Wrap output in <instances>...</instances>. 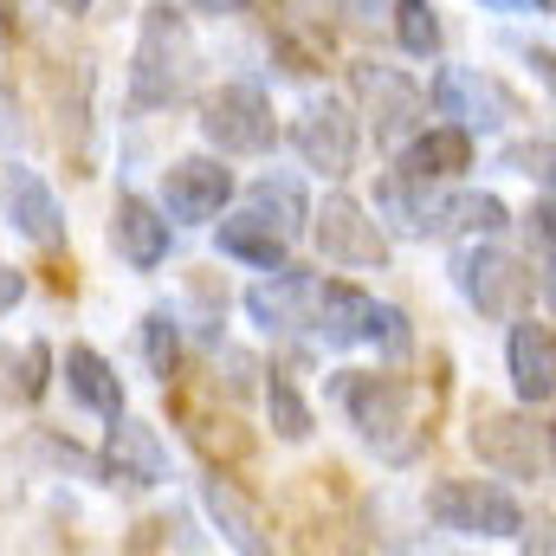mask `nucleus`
I'll use <instances>...</instances> for the list:
<instances>
[{
	"label": "nucleus",
	"instance_id": "f03ea898",
	"mask_svg": "<svg viewBox=\"0 0 556 556\" xmlns=\"http://www.w3.org/2000/svg\"><path fill=\"white\" fill-rule=\"evenodd\" d=\"M337 408L350 415V427L382 453V459H415L420 446V427H415V389L402 376H376V369H343L330 382Z\"/></svg>",
	"mask_w": 556,
	"mask_h": 556
},
{
	"label": "nucleus",
	"instance_id": "9d476101",
	"mask_svg": "<svg viewBox=\"0 0 556 556\" xmlns=\"http://www.w3.org/2000/svg\"><path fill=\"white\" fill-rule=\"evenodd\" d=\"M350 78H356V98H363V117H369V130L382 149H402V142L415 137L420 124H427V91H420L408 72H395V65H350Z\"/></svg>",
	"mask_w": 556,
	"mask_h": 556
},
{
	"label": "nucleus",
	"instance_id": "7c9ffc66",
	"mask_svg": "<svg viewBox=\"0 0 556 556\" xmlns=\"http://www.w3.org/2000/svg\"><path fill=\"white\" fill-rule=\"evenodd\" d=\"M20 298H26V273H13V266H0V317H7V311H13Z\"/></svg>",
	"mask_w": 556,
	"mask_h": 556
},
{
	"label": "nucleus",
	"instance_id": "473e14b6",
	"mask_svg": "<svg viewBox=\"0 0 556 556\" xmlns=\"http://www.w3.org/2000/svg\"><path fill=\"white\" fill-rule=\"evenodd\" d=\"M382 7H389V0H343V13H350V20H376Z\"/></svg>",
	"mask_w": 556,
	"mask_h": 556
},
{
	"label": "nucleus",
	"instance_id": "4468645a",
	"mask_svg": "<svg viewBox=\"0 0 556 556\" xmlns=\"http://www.w3.org/2000/svg\"><path fill=\"white\" fill-rule=\"evenodd\" d=\"M104 485H168V446H162V433L149 427V420H130L117 415L111 420V440H104Z\"/></svg>",
	"mask_w": 556,
	"mask_h": 556
},
{
	"label": "nucleus",
	"instance_id": "f257e3e1",
	"mask_svg": "<svg viewBox=\"0 0 556 556\" xmlns=\"http://www.w3.org/2000/svg\"><path fill=\"white\" fill-rule=\"evenodd\" d=\"M201 72V52H194V33H188V13L181 7H142V33H137V59H130V111H168L188 98Z\"/></svg>",
	"mask_w": 556,
	"mask_h": 556
},
{
	"label": "nucleus",
	"instance_id": "bb28decb",
	"mask_svg": "<svg viewBox=\"0 0 556 556\" xmlns=\"http://www.w3.org/2000/svg\"><path fill=\"white\" fill-rule=\"evenodd\" d=\"M142 363H149L162 382L181 369V317H175L168 304H155V311L142 317Z\"/></svg>",
	"mask_w": 556,
	"mask_h": 556
},
{
	"label": "nucleus",
	"instance_id": "a211bd4d",
	"mask_svg": "<svg viewBox=\"0 0 556 556\" xmlns=\"http://www.w3.org/2000/svg\"><path fill=\"white\" fill-rule=\"evenodd\" d=\"M369 291H356V285H343V278H317V298H311V324H304V337H317L324 350H350V343H363V324H369Z\"/></svg>",
	"mask_w": 556,
	"mask_h": 556
},
{
	"label": "nucleus",
	"instance_id": "cd10ccee",
	"mask_svg": "<svg viewBox=\"0 0 556 556\" xmlns=\"http://www.w3.org/2000/svg\"><path fill=\"white\" fill-rule=\"evenodd\" d=\"M363 343H376L389 363H408V356H415V324H408V311H395V304H369Z\"/></svg>",
	"mask_w": 556,
	"mask_h": 556
},
{
	"label": "nucleus",
	"instance_id": "f3484780",
	"mask_svg": "<svg viewBox=\"0 0 556 556\" xmlns=\"http://www.w3.org/2000/svg\"><path fill=\"white\" fill-rule=\"evenodd\" d=\"M505 363H511V389L525 408H551L556 395V343L551 324H538L531 311L511 317V343H505Z\"/></svg>",
	"mask_w": 556,
	"mask_h": 556
},
{
	"label": "nucleus",
	"instance_id": "6e6552de",
	"mask_svg": "<svg viewBox=\"0 0 556 556\" xmlns=\"http://www.w3.org/2000/svg\"><path fill=\"white\" fill-rule=\"evenodd\" d=\"M472 453H479V466H492L498 479H551V427L544 420L525 415H479L472 420Z\"/></svg>",
	"mask_w": 556,
	"mask_h": 556
},
{
	"label": "nucleus",
	"instance_id": "c85d7f7f",
	"mask_svg": "<svg viewBox=\"0 0 556 556\" xmlns=\"http://www.w3.org/2000/svg\"><path fill=\"white\" fill-rule=\"evenodd\" d=\"M46 376H52V350L46 343H26L20 350V402H39L46 395Z\"/></svg>",
	"mask_w": 556,
	"mask_h": 556
},
{
	"label": "nucleus",
	"instance_id": "5701e85b",
	"mask_svg": "<svg viewBox=\"0 0 556 556\" xmlns=\"http://www.w3.org/2000/svg\"><path fill=\"white\" fill-rule=\"evenodd\" d=\"M247 207H253L273 233H285V240H298V233L311 227V194H304V181H298V175H278V168L247 188Z\"/></svg>",
	"mask_w": 556,
	"mask_h": 556
},
{
	"label": "nucleus",
	"instance_id": "ddd939ff",
	"mask_svg": "<svg viewBox=\"0 0 556 556\" xmlns=\"http://www.w3.org/2000/svg\"><path fill=\"white\" fill-rule=\"evenodd\" d=\"M0 207H7V227H13L20 240H33L39 253H59V247H65V207H59V194L46 188V175H33V168H7V181H0Z\"/></svg>",
	"mask_w": 556,
	"mask_h": 556
},
{
	"label": "nucleus",
	"instance_id": "20e7f679",
	"mask_svg": "<svg viewBox=\"0 0 556 556\" xmlns=\"http://www.w3.org/2000/svg\"><path fill=\"white\" fill-rule=\"evenodd\" d=\"M427 525L453 538H518L525 505L492 479H440L427 485Z\"/></svg>",
	"mask_w": 556,
	"mask_h": 556
},
{
	"label": "nucleus",
	"instance_id": "dca6fc26",
	"mask_svg": "<svg viewBox=\"0 0 556 556\" xmlns=\"http://www.w3.org/2000/svg\"><path fill=\"white\" fill-rule=\"evenodd\" d=\"M311 298H317V273H298L291 260L273 266V278H260L247 291V317L266 330V337H298L311 324Z\"/></svg>",
	"mask_w": 556,
	"mask_h": 556
},
{
	"label": "nucleus",
	"instance_id": "6ab92c4d",
	"mask_svg": "<svg viewBox=\"0 0 556 556\" xmlns=\"http://www.w3.org/2000/svg\"><path fill=\"white\" fill-rule=\"evenodd\" d=\"M395 168H408V175H427V181H453V175H466L472 168V130H459V124H420L415 137L395 149Z\"/></svg>",
	"mask_w": 556,
	"mask_h": 556
},
{
	"label": "nucleus",
	"instance_id": "e433bc0d",
	"mask_svg": "<svg viewBox=\"0 0 556 556\" xmlns=\"http://www.w3.org/2000/svg\"><path fill=\"white\" fill-rule=\"evenodd\" d=\"M0 46H7V13H0Z\"/></svg>",
	"mask_w": 556,
	"mask_h": 556
},
{
	"label": "nucleus",
	"instance_id": "f704fd0d",
	"mask_svg": "<svg viewBox=\"0 0 556 556\" xmlns=\"http://www.w3.org/2000/svg\"><path fill=\"white\" fill-rule=\"evenodd\" d=\"M13 130V98H7V85H0V137Z\"/></svg>",
	"mask_w": 556,
	"mask_h": 556
},
{
	"label": "nucleus",
	"instance_id": "a878e982",
	"mask_svg": "<svg viewBox=\"0 0 556 556\" xmlns=\"http://www.w3.org/2000/svg\"><path fill=\"white\" fill-rule=\"evenodd\" d=\"M505 227H511V214H505L498 194H446L440 233H479V240H492V233H505Z\"/></svg>",
	"mask_w": 556,
	"mask_h": 556
},
{
	"label": "nucleus",
	"instance_id": "7ed1b4c3",
	"mask_svg": "<svg viewBox=\"0 0 556 556\" xmlns=\"http://www.w3.org/2000/svg\"><path fill=\"white\" fill-rule=\"evenodd\" d=\"M453 285H459V298H466L479 317L511 324V317L531 311L538 273H531V260H511V253L492 247V240H466V247L453 253Z\"/></svg>",
	"mask_w": 556,
	"mask_h": 556
},
{
	"label": "nucleus",
	"instance_id": "423d86ee",
	"mask_svg": "<svg viewBox=\"0 0 556 556\" xmlns=\"http://www.w3.org/2000/svg\"><path fill=\"white\" fill-rule=\"evenodd\" d=\"M427 104L446 117V124H459V130H505L511 117H525L518 111V98L492 78V72H479V65H440L433 72V85H427Z\"/></svg>",
	"mask_w": 556,
	"mask_h": 556
},
{
	"label": "nucleus",
	"instance_id": "c9c22d12",
	"mask_svg": "<svg viewBox=\"0 0 556 556\" xmlns=\"http://www.w3.org/2000/svg\"><path fill=\"white\" fill-rule=\"evenodd\" d=\"M52 7H59V13H85L91 0H52Z\"/></svg>",
	"mask_w": 556,
	"mask_h": 556
},
{
	"label": "nucleus",
	"instance_id": "412c9836",
	"mask_svg": "<svg viewBox=\"0 0 556 556\" xmlns=\"http://www.w3.org/2000/svg\"><path fill=\"white\" fill-rule=\"evenodd\" d=\"M220 227H214V247H220V260H240V266H253V273H273V266H285V253H291V240L285 233H273L253 207L247 214H214Z\"/></svg>",
	"mask_w": 556,
	"mask_h": 556
},
{
	"label": "nucleus",
	"instance_id": "aec40b11",
	"mask_svg": "<svg viewBox=\"0 0 556 556\" xmlns=\"http://www.w3.org/2000/svg\"><path fill=\"white\" fill-rule=\"evenodd\" d=\"M201 505H207V518H214V531L233 544V551H247V556H260V551H273V538H266V518L253 511V498L233 485V479H220V472H207L201 479Z\"/></svg>",
	"mask_w": 556,
	"mask_h": 556
},
{
	"label": "nucleus",
	"instance_id": "2f4dec72",
	"mask_svg": "<svg viewBox=\"0 0 556 556\" xmlns=\"http://www.w3.org/2000/svg\"><path fill=\"white\" fill-rule=\"evenodd\" d=\"M485 13H551V0H479Z\"/></svg>",
	"mask_w": 556,
	"mask_h": 556
},
{
	"label": "nucleus",
	"instance_id": "1a4fd4ad",
	"mask_svg": "<svg viewBox=\"0 0 556 556\" xmlns=\"http://www.w3.org/2000/svg\"><path fill=\"white\" fill-rule=\"evenodd\" d=\"M291 149L304 155V168H317L324 181H343V175H356V149H363V124H356V111L343 104V98H311L304 111H298V124H291Z\"/></svg>",
	"mask_w": 556,
	"mask_h": 556
},
{
	"label": "nucleus",
	"instance_id": "4be33fe9",
	"mask_svg": "<svg viewBox=\"0 0 556 556\" xmlns=\"http://www.w3.org/2000/svg\"><path fill=\"white\" fill-rule=\"evenodd\" d=\"M59 376H65V389L78 395V408H91L98 420H117V415H124V382H117V369H111L91 343H72Z\"/></svg>",
	"mask_w": 556,
	"mask_h": 556
},
{
	"label": "nucleus",
	"instance_id": "2eb2a0df",
	"mask_svg": "<svg viewBox=\"0 0 556 556\" xmlns=\"http://www.w3.org/2000/svg\"><path fill=\"white\" fill-rule=\"evenodd\" d=\"M111 247H117V260L130 273H155L175 253V220L155 201H142V194H117V207H111Z\"/></svg>",
	"mask_w": 556,
	"mask_h": 556
},
{
	"label": "nucleus",
	"instance_id": "c756f323",
	"mask_svg": "<svg viewBox=\"0 0 556 556\" xmlns=\"http://www.w3.org/2000/svg\"><path fill=\"white\" fill-rule=\"evenodd\" d=\"M518 175H538V188H551V137H531V142H518L511 155H505Z\"/></svg>",
	"mask_w": 556,
	"mask_h": 556
},
{
	"label": "nucleus",
	"instance_id": "f8f14e48",
	"mask_svg": "<svg viewBox=\"0 0 556 556\" xmlns=\"http://www.w3.org/2000/svg\"><path fill=\"white\" fill-rule=\"evenodd\" d=\"M376 214H382L389 233H402V240H433L440 220H446V181H427V175L395 168V175L376 181Z\"/></svg>",
	"mask_w": 556,
	"mask_h": 556
},
{
	"label": "nucleus",
	"instance_id": "b1692460",
	"mask_svg": "<svg viewBox=\"0 0 556 556\" xmlns=\"http://www.w3.org/2000/svg\"><path fill=\"white\" fill-rule=\"evenodd\" d=\"M395 13V46L408 52V59H440V46H446V26H440V7L433 0H389Z\"/></svg>",
	"mask_w": 556,
	"mask_h": 556
},
{
	"label": "nucleus",
	"instance_id": "39448f33",
	"mask_svg": "<svg viewBox=\"0 0 556 556\" xmlns=\"http://www.w3.org/2000/svg\"><path fill=\"white\" fill-rule=\"evenodd\" d=\"M201 137L214 142L220 155H273L278 117H273V98H266V85H253V78H233V85L207 91V104H201Z\"/></svg>",
	"mask_w": 556,
	"mask_h": 556
},
{
	"label": "nucleus",
	"instance_id": "0eeeda50",
	"mask_svg": "<svg viewBox=\"0 0 556 556\" xmlns=\"http://www.w3.org/2000/svg\"><path fill=\"white\" fill-rule=\"evenodd\" d=\"M304 233H317V253L330 266H356V273H382L389 266L382 220L363 201H350V194H324V207H311V227Z\"/></svg>",
	"mask_w": 556,
	"mask_h": 556
},
{
	"label": "nucleus",
	"instance_id": "72a5a7b5",
	"mask_svg": "<svg viewBox=\"0 0 556 556\" xmlns=\"http://www.w3.org/2000/svg\"><path fill=\"white\" fill-rule=\"evenodd\" d=\"M194 7H201V13H247L253 0H194Z\"/></svg>",
	"mask_w": 556,
	"mask_h": 556
},
{
	"label": "nucleus",
	"instance_id": "393cba45",
	"mask_svg": "<svg viewBox=\"0 0 556 556\" xmlns=\"http://www.w3.org/2000/svg\"><path fill=\"white\" fill-rule=\"evenodd\" d=\"M266 415H273V433L278 440H311V427H317V415H311V402L298 395V382L285 376V369H266Z\"/></svg>",
	"mask_w": 556,
	"mask_h": 556
},
{
	"label": "nucleus",
	"instance_id": "9b49d317",
	"mask_svg": "<svg viewBox=\"0 0 556 556\" xmlns=\"http://www.w3.org/2000/svg\"><path fill=\"white\" fill-rule=\"evenodd\" d=\"M233 201V168L220 155H181L162 168V214L175 227H207Z\"/></svg>",
	"mask_w": 556,
	"mask_h": 556
}]
</instances>
